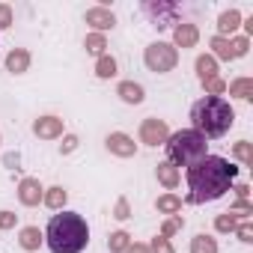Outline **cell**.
<instances>
[{"label": "cell", "mask_w": 253, "mask_h": 253, "mask_svg": "<svg viewBox=\"0 0 253 253\" xmlns=\"http://www.w3.org/2000/svg\"><path fill=\"white\" fill-rule=\"evenodd\" d=\"M15 217L18 214H12V211H0V229H12L15 226Z\"/></svg>", "instance_id": "obj_34"}, {"label": "cell", "mask_w": 253, "mask_h": 253, "mask_svg": "<svg viewBox=\"0 0 253 253\" xmlns=\"http://www.w3.org/2000/svg\"><path fill=\"white\" fill-rule=\"evenodd\" d=\"M113 217H119V220H125V217H128V200H119V203H116V211H113Z\"/></svg>", "instance_id": "obj_35"}, {"label": "cell", "mask_w": 253, "mask_h": 253, "mask_svg": "<svg viewBox=\"0 0 253 253\" xmlns=\"http://www.w3.org/2000/svg\"><path fill=\"white\" fill-rule=\"evenodd\" d=\"M95 75H98V78H113V75H116V60L101 54L98 63H95Z\"/></svg>", "instance_id": "obj_23"}, {"label": "cell", "mask_w": 253, "mask_h": 253, "mask_svg": "<svg viewBox=\"0 0 253 253\" xmlns=\"http://www.w3.org/2000/svg\"><path fill=\"white\" fill-rule=\"evenodd\" d=\"M214 226H217V232H232V229L238 226V214H232V211H223V214H217Z\"/></svg>", "instance_id": "obj_24"}, {"label": "cell", "mask_w": 253, "mask_h": 253, "mask_svg": "<svg viewBox=\"0 0 253 253\" xmlns=\"http://www.w3.org/2000/svg\"><path fill=\"white\" fill-rule=\"evenodd\" d=\"M235 229H238V238L241 241H247V244L253 241V223H238Z\"/></svg>", "instance_id": "obj_31"}, {"label": "cell", "mask_w": 253, "mask_h": 253, "mask_svg": "<svg viewBox=\"0 0 253 253\" xmlns=\"http://www.w3.org/2000/svg\"><path fill=\"white\" fill-rule=\"evenodd\" d=\"M149 253H173V244H170L164 235H158V238L152 241V250H149Z\"/></svg>", "instance_id": "obj_30"}, {"label": "cell", "mask_w": 253, "mask_h": 253, "mask_svg": "<svg viewBox=\"0 0 253 253\" xmlns=\"http://www.w3.org/2000/svg\"><path fill=\"white\" fill-rule=\"evenodd\" d=\"M191 122H194V131L203 137H223L232 128L235 113H232L229 101H223L217 95H206L191 107Z\"/></svg>", "instance_id": "obj_3"}, {"label": "cell", "mask_w": 253, "mask_h": 253, "mask_svg": "<svg viewBox=\"0 0 253 253\" xmlns=\"http://www.w3.org/2000/svg\"><path fill=\"white\" fill-rule=\"evenodd\" d=\"M9 24H12V9H9L6 3H0V30L9 27Z\"/></svg>", "instance_id": "obj_32"}, {"label": "cell", "mask_w": 253, "mask_h": 253, "mask_svg": "<svg viewBox=\"0 0 253 253\" xmlns=\"http://www.w3.org/2000/svg\"><path fill=\"white\" fill-rule=\"evenodd\" d=\"M86 24H89V27H95V30H110V27L116 24V18H113V12H110V9L95 6V9H86Z\"/></svg>", "instance_id": "obj_11"}, {"label": "cell", "mask_w": 253, "mask_h": 253, "mask_svg": "<svg viewBox=\"0 0 253 253\" xmlns=\"http://www.w3.org/2000/svg\"><path fill=\"white\" fill-rule=\"evenodd\" d=\"M203 86H206L209 95H217V98H220V92H226V84H223L220 78H214V81H209V84H203Z\"/></svg>", "instance_id": "obj_28"}, {"label": "cell", "mask_w": 253, "mask_h": 253, "mask_svg": "<svg viewBox=\"0 0 253 253\" xmlns=\"http://www.w3.org/2000/svg\"><path fill=\"white\" fill-rule=\"evenodd\" d=\"M75 146H78V137H66L63 140V152H72Z\"/></svg>", "instance_id": "obj_37"}, {"label": "cell", "mask_w": 253, "mask_h": 253, "mask_svg": "<svg viewBox=\"0 0 253 253\" xmlns=\"http://www.w3.org/2000/svg\"><path fill=\"white\" fill-rule=\"evenodd\" d=\"M158 182L173 191V188L179 185V170H176L170 161H161V164H158Z\"/></svg>", "instance_id": "obj_15"}, {"label": "cell", "mask_w": 253, "mask_h": 253, "mask_svg": "<svg viewBox=\"0 0 253 253\" xmlns=\"http://www.w3.org/2000/svg\"><path fill=\"white\" fill-rule=\"evenodd\" d=\"M27 66H30V54H27L24 48H15V51H9V57H6V69H9L12 75H21V72H27Z\"/></svg>", "instance_id": "obj_14"}, {"label": "cell", "mask_w": 253, "mask_h": 253, "mask_svg": "<svg viewBox=\"0 0 253 253\" xmlns=\"http://www.w3.org/2000/svg\"><path fill=\"white\" fill-rule=\"evenodd\" d=\"M238 24H241V15H238L235 9H229V12H223V15H220L217 30H220V33H235V30H238Z\"/></svg>", "instance_id": "obj_19"}, {"label": "cell", "mask_w": 253, "mask_h": 253, "mask_svg": "<svg viewBox=\"0 0 253 253\" xmlns=\"http://www.w3.org/2000/svg\"><path fill=\"white\" fill-rule=\"evenodd\" d=\"M18 241H21V247H24V250H39V244L45 241V235H42L36 226H24Z\"/></svg>", "instance_id": "obj_17"}, {"label": "cell", "mask_w": 253, "mask_h": 253, "mask_svg": "<svg viewBox=\"0 0 253 253\" xmlns=\"http://www.w3.org/2000/svg\"><path fill=\"white\" fill-rule=\"evenodd\" d=\"M232 214H241V217H247V214H253V209H250V203H247V200H238V203L232 206Z\"/></svg>", "instance_id": "obj_33"}, {"label": "cell", "mask_w": 253, "mask_h": 253, "mask_svg": "<svg viewBox=\"0 0 253 253\" xmlns=\"http://www.w3.org/2000/svg\"><path fill=\"white\" fill-rule=\"evenodd\" d=\"M33 131H36V137H42V140H54V137L63 134V119H57V116H42V119L33 122Z\"/></svg>", "instance_id": "obj_8"}, {"label": "cell", "mask_w": 253, "mask_h": 253, "mask_svg": "<svg viewBox=\"0 0 253 253\" xmlns=\"http://www.w3.org/2000/svg\"><path fill=\"white\" fill-rule=\"evenodd\" d=\"M179 229H182V217H170V220L161 226V235H164V238H170V235H173V232H179Z\"/></svg>", "instance_id": "obj_29"}, {"label": "cell", "mask_w": 253, "mask_h": 253, "mask_svg": "<svg viewBox=\"0 0 253 253\" xmlns=\"http://www.w3.org/2000/svg\"><path fill=\"white\" fill-rule=\"evenodd\" d=\"M42 185H39V179H21V185H18V200L24 203V206H39L42 203Z\"/></svg>", "instance_id": "obj_9"}, {"label": "cell", "mask_w": 253, "mask_h": 253, "mask_svg": "<svg viewBox=\"0 0 253 253\" xmlns=\"http://www.w3.org/2000/svg\"><path fill=\"white\" fill-rule=\"evenodd\" d=\"M131 241H128V232H113L110 238H107V247H110V253H122L125 247H128Z\"/></svg>", "instance_id": "obj_25"}, {"label": "cell", "mask_w": 253, "mask_h": 253, "mask_svg": "<svg viewBox=\"0 0 253 253\" xmlns=\"http://www.w3.org/2000/svg\"><path fill=\"white\" fill-rule=\"evenodd\" d=\"M125 253H149V247L146 244H128V247H125Z\"/></svg>", "instance_id": "obj_36"}, {"label": "cell", "mask_w": 253, "mask_h": 253, "mask_svg": "<svg viewBox=\"0 0 253 253\" xmlns=\"http://www.w3.org/2000/svg\"><path fill=\"white\" fill-rule=\"evenodd\" d=\"M197 75H200L203 84L214 81V78H217V63H214V57H200V60H197Z\"/></svg>", "instance_id": "obj_16"}, {"label": "cell", "mask_w": 253, "mask_h": 253, "mask_svg": "<svg viewBox=\"0 0 253 253\" xmlns=\"http://www.w3.org/2000/svg\"><path fill=\"white\" fill-rule=\"evenodd\" d=\"M45 241L54 253H81L89 241V229L86 220L75 211H63L54 214L48 229H45Z\"/></svg>", "instance_id": "obj_2"}, {"label": "cell", "mask_w": 253, "mask_h": 253, "mask_svg": "<svg viewBox=\"0 0 253 253\" xmlns=\"http://www.w3.org/2000/svg\"><path fill=\"white\" fill-rule=\"evenodd\" d=\"M158 211H164V214H176V211H182V200L173 197V194H164V197H158Z\"/></svg>", "instance_id": "obj_22"}, {"label": "cell", "mask_w": 253, "mask_h": 253, "mask_svg": "<svg viewBox=\"0 0 253 253\" xmlns=\"http://www.w3.org/2000/svg\"><path fill=\"white\" fill-rule=\"evenodd\" d=\"M167 155H170V164H182V167H191L197 161L206 158V137L197 134L194 128L188 131H176L173 137H167Z\"/></svg>", "instance_id": "obj_4"}, {"label": "cell", "mask_w": 253, "mask_h": 253, "mask_svg": "<svg viewBox=\"0 0 253 253\" xmlns=\"http://www.w3.org/2000/svg\"><path fill=\"white\" fill-rule=\"evenodd\" d=\"M146 66H149V72H170L176 63H179V54H176V48L173 45H167V42H155V45H149L146 48Z\"/></svg>", "instance_id": "obj_5"}, {"label": "cell", "mask_w": 253, "mask_h": 253, "mask_svg": "<svg viewBox=\"0 0 253 253\" xmlns=\"http://www.w3.org/2000/svg\"><path fill=\"white\" fill-rule=\"evenodd\" d=\"M107 149L113 152V155H119V158H131L134 152H137V146H134V140L128 137V134H110L107 137Z\"/></svg>", "instance_id": "obj_10"}, {"label": "cell", "mask_w": 253, "mask_h": 253, "mask_svg": "<svg viewBox=\"0 0 253 253\" xmlns=\"http://www.w3.org/2000/svg\"><path fill=\"white\" fill-rule=\"evenodd\" d=\"M235 194H238V200H247V194H250V188H247V185H238V188H235Z\"/></svg>", "instance_id": "obj_38"}, {"label": "cell", "mask_w": 253, "mask_h": 253, "mask_svg": "<svg viewBox=\"0 0 253 253\" xmlns=\"http://www.w3.org/2000/svg\"><path fill=\"white\" fill-rule=\"evenodd\" d=\"M104 48H107V42H104L101 33H89V36H86V51H89V54H101Z\"/></svg>", "instance_id": "obj_26"}, {"label": "cell", "mask_w": 253, "mask_h": 253, "mask_svg": "<svg viewBox=\"0 0 253 253\" xmlns=\"http://www.w3.org/2000/svg\"><path fill=\"white\" fill-rule=\"evenodd\" d=\"M229 95H235V98H253V81H250V78L232 81V84H229Z\"/></svg>", "instance_id": "obj_18"}, {"label": "cell", "mask_w": 253, "mask_h": 253, "mask_svg": "<svg viewBox=\"0 0 253 253\" xmlns=\"http://www.w3.org/2000/svg\"><path fill=\"white\" fill-rule=\"evenodd\" d=\"M116 92H119L122 101H128V104H140V101H143V86L134 84V81H122Z\"/></svg>", "instance_id": "obj_13"}, {"label": "cell", "mask_w": 253, "mask_h": 253, "mask_svg": "<svg viewBox=\"0 0 253 253\" xmlns=\"http://www.w3.org/2000/svg\"><path fill=\"white\" fill-rule=\"evenodd\" d=\"M235 158L241 161V164H253V149H250V143L247 140H241V143H235Z\"/></svg>", "instance_id": "obj_27"}, {"label": "cell", "mask_w": 253, "mask_h": 253, "mask_svg": "<svg viewBox=\"0 0 253 253\" xmlns=\"http://www.w3.org/2000/svg\"><path fill=\"white\" fill-rule=\"evenodd\" d=\"M238 167H232L226 158H217V155H206L203 161L191 164L188 167V200L191 203H211V200H220L232 179H235Z\"/></svg>", "instance_id": "obj_1"}, {"label": "cell", "mask_w": 253, "mask_h": 253, "mask_svg": "<svg viewBox=\"0 0 253 253\" xmlns=\"http://www.w3.org/2000/svg\"><path fill=\"white\" fill-rule=\"evenodd\" d=\"M42 200H45V206H48V209H63V206H66V200H69V194H66L63 188H51Z\"/></svg>", "instance_id": "obj_21"}, {"label": "cell", "mask_w": 253, "mask_h": 253, "mask_svg": "<svg viewBox=\"0 0 253 253\" xmlns=\"http://www.w3.org/2000/svg\"><path fill=\"white\" fill-rule=\"evenodd\" d=\"M173 39H176V45L179 48H194L197 45V39H200V33H197V27L194 24H179L176 30H173Z\"/></svg>", "instance_id": "obj_12"}, {"label": "cell", "mask_w": 253, "mask_h": 253, "mask_svg": "<svg viewBox=\"0 0 253 253\" xmlns=\"http://www.w3.org/2000/svg\"><path fill=\"white\" fill-rule=\"evenodd\" d=\"M167 137H170V131H167L164 119H143V125H140V140L146 146H161V143H167Z\"/></svg>", "instance_id": "obj_7"}, {"label": "cell", "mask_w": 253, "mask_h": 253, "mask_svg": "<svg viewBox=\"0 0 253 253\" xmlns=\"http://www.w3.org/2000/svg\"><path fill=\"white\" fill-rule=\"evenodd\" d=\"M191 253H217V244H214V238H209L206 232H200L191 241Z\"/></svg>", "instance_id": "obj_20"}, {"label": "cell", "mask_w": 253, "mask_h": 253, "mask_svg": "<svg viewBox=\"0 0 253 253\" xmlns=\"http://www.w3.org/2000/svg\"><path fill=\"white\" fill-rule=\"evenodd\" d=\"M211 48L220 60H235V57H244L247 54V36H238V39H223V36H214L211 39Z\"/></svg>", "instance_id": "obj_6"}]
</instances>
